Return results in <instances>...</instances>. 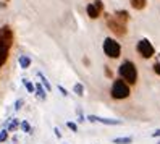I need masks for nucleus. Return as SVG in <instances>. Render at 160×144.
Segmentation results:
<instances>
[{
	"instance_id": "f257e3e1",
	"label": "nucleus",
	"mask_w": 160,
	"mask_h": 144,
	"mask_svg": "<svg viewBox=\"0 0 160 144\" xmlns=\"http://www.w3.org/2000/svg\"><path fill=\"white\" fill-rule=\"evenodd\" d=\"M12 45H13V31L10 29V26H0V68L5 65Z\"/></svg>"
},
{
	"instance_id": "f03ea898",
	"label": "nucleus",
	"mask_w": 160,
	"mask_h": 144,
	"mask_svg": "<svg viewBox=\"0 0 160 144\" xmlns=\"http://www.w3.org/2000/svg\"><path fill=\"white\" fill-rule=\"evenodd\" d=\"M118 73L121 76V80H123L126 84H136L138 81V70H136V65L133 62H123L120 65V68H118Z\"/></svg>"
},
{
	"instance_id": "7ed1b4c3",
	"label": "nucleus",
	"mask_w": 160,
	"mask_h": 144,
	"mask_svg": "<svg viewBox=\"0 0 160 144\" xmlns=\"http://www.w3.org/2000/svg\"><path fill=\"white\" fill-rule=\"evenodd\" d=\"M112 97L117 99V100H123L126 97H129V84H126L123 80H115L113 84H112V89H110Z\"/></svg>"
},
{
	"instance_id": "20e7f679",
	"label": "nucleus",
	"mask_w": 160,
	"mask_h": 144,
	"mask_svg": "<svg viewBox=\"0 0 160 144\" xmlns=\"http://www.w3.org/2000/svg\"><path fill=\"white\" fill-rule=\"evenodd\" d=\"M103 52H105V55L110 57V59H118L120 54H121V45L115 39L107 37V39L103 41Z\"/></svg>"
},
{
	"instance_id": "39448f33",
	"label": "nucleus",
	"mask_w": 160,
	"mask_h": 144,
	"mask_svg": "<svg viewBox=\"0 0 160 144\" xmlns=\"http://www.w3.org/2000/svg\"><path fill=\"white\" fill-rule=\"evenodd\" d=\"M107 26H108L117 36H125V34H126V24L121 23L120 20H117L113 15H107Z\"/></svg>"
},
{
	"instance_id": "423d86ee",
	"label": "nucleus",
	"mask_w": 160,
	"mask_h": 144,
	"mask_svg": "<svg viewBox=\"0 0 160 144\" xmlns=\"http://www.w3.org/2000/svg\"><path fill=\"white\" fill-rule=\"evenodd\" d=\"M138 52H139V55L141 57H144V59H150V57H154V54H155V49H154V45L150 44L147 39H141L139 42H138Z\"/></svg>"
},
{
	"instance_id": "0eeeda50",
	"label": "nucleus",
	"mask_w": 160,
	"mask_h": 144,
	"mask_svg": "<svg viewBox=\"0 0 160 144\" xmlns=\"http://www.w3.org/2000/svg\"><path fill=\"white\" fill-rule=\"evenodd\" d=\"M86 12H88L89 18H92V20H97V18L100 16V13L103 12V3H102V0H96V2L89 3L88 8H86Z\"/></svg>"
},
{
	"instance_id": "6e6552de",
	"label": "nucleus",
	"mask_w": 160,
	"mask_h": 144,
	"mask_svg": "<svg viewBox=\"0 0 160 144\" xmlns=\"http://www.w3.org/2000/svg\"><path fill=\"white\" fill-rule=\"evenodd\" d=\"M86 120H89L91 123H102V125H108V126H117V125H121V123H123L121 120H115V118H103V117H99V115H88Z\"/></svg>"
},
{
	"instance_id": "1a4fd4ad",
	"label": "nucleus",
	"mask_w": 160,
	"mask_h": 144,
	"mask_svg": "<svg viewBox=\"0 0 160 144\" xmlns=\"http://www.w3.org/2000/svg\"><path fill=\"white\" fill-rule=\"evenodd\" d=\"M8 133H15V131H18L20 130V118H16V117H13V118H8V121H7V128H5Z\"/></svg>"
},
{
	"instance_id": "9d476101",
	"label": "nucleus",
	"mask_w": 160,
	"mask_h": 144,
	"mask_svg": "<svg viewBox=\"0 0 160 144\" xmlns=\"http://www.w3.org/2000/svg\"><path fill=\"white\" fill-rule=\"evenodd\" d=\"M34 94H36V97L39 99V100H45L47 99V91L44 89V86L41 83H36L34 84Z\"/></svg>"
},
{
	"instance_id": "9b49d317",
	"label": "nucleus",
	"mask_w": 160,
	"mask_h": 144,
	"mask_svg": "<svg viewBox=\"0 0 160 144\" xmlns=\"http://www.w3.org/2000/svg\"><path fill=\"white\" fill-rule=\"evenodd\" d=\"M37 78L41 80V84L44 86V89H45L47 92H50V91H52V86H50L49 80L45 78V75H44V73H41V71H39V73H37Z\"/></svg>"
},
{
	"instance_id": "f8f14e48",
	"label": "nucleus",
	"mask_w": 160,
	"mask_h": 144,
	"mask_svg": "<svg viewBox=\"0 0 160 144\" xmlns=\"http://www.w3.org/2000/svg\"><path fill=\"white\" fill-rule=\"evenodd\" d=\"M18 63H20V66L23 70H26V68H29V66H31V59L28 55H21L20 59H18Z\"/></svg>"
},
{
	"instance_id": "ddd939ff",
	"label": "nucleus",
	"mask_w": 160,
	"mask_h": 144,
	"mask_svg": "<svg viewBox=\"0 0 160 144\" xmlns=\"http://www.w3.org/2000/svg\"><path fill=\"white\" fill-rule=\"evenodd\" d=\"M117 20H120L121 23H125L126 24V21L129 20V15H128V12H125V10H118V12H115V15H113Z\"/></svg>"
},
{
	"instance_id": "4468645a",
	"label": "nucleus",
	"mask_w": 160,
	"mask_h": 144,
	"mask_svg": "<svg viewBox=\"0 0 160 144\" xmlns=\"http://www.w3.org/2000/svg\"><path fill=\"white\" fill-rule=\"evenodd\" d=\"M129 2H131V7H133L134 10H142L147 5V0H129Z\"/></svg>"
},
{
	"instance_id": "2eb2a0df",
	"label": "nucleus",
	"mask_w": 160,
	"mask_h": 144,
	"mask_svg": "<svg viewBox=\"0 0 160 144\" xmlns=\"http://www.w3.org/2000/svg\"><path fill=\"white\" fill-rule=\"evenodd\" d=\"M20 130L24 131V133H28V134H31V133H32V126L29 125V121H28V120L20 121Z\"/></svg>"
},
{
	"instance_id": "dca6fc26",
	"label": "nucleus",
	"mask_w": 160,
	"mask_h": 144,
	"mask_svg": "<svg viewBox=\"0 0 160 144\" xmlns=\"http://www.w3.org/2000/svg\"><path fill=\"white\" fill-rule=\"evenodd\" d=\"M112 142H113V144H131V142H133V138H131V136H126V138H115V139H112Z\"/></svg>"
},
{
	"instance_id": "f3484780",
	"label": "nucleus",
	"mask_w": 160,
	"mask_h": 144,
	"mask_svg": "<svg viewBox=\"0 0 160 144\" xmlns=\"http://www.w3.org/2000/svg\"><path fill=\"white\" fill-rule=\"evenodd\" d=\"M73 92L76 94V95H79V97H82V95H84V86L81 83H76V84L73 86Z\"/></svg>"
},
{
	"instance_id": "a211bd4d",
	"label": "nucleus",
	"mask_w": 160,
	"mask_h": 144,
	"mask_svg": "<svg viewBox=\"0 0 160 144\" xmlns=\"http://www.w3.org/2000/svg\"><path fill=\"white\" fill-rule=\"evenodd\" d=\"M23 84H24V88L28 89V92H31V94H34V84L29 81V80H23Z\"/></svg>"
},
{
	"instance_id": "6ab92c4d",
	"label": "nucleus",
	"mask_w": 160,
	"mask_h": 144,
	"mask_svg": "<svg viewBox=\"0 0 160 144\" xmlns=\"http://www.w3.org/2000/svg\"><path fill=\"white\" fill-rule=\"evenodd\" d=\"M23 105H24V100H23V99H18V100L15 102V105H13V109L18 112V110H21V109H23Z\"/></svg>"
},
{
	"instance_id": "aec40b11",
	"label": "nucleus",
	"mask_w": 160,
	"mask_h": 144,
	"mask_svg": "<svg viewBox=\"0 0 160 144\" xmlns=\"http://www.w3.org/2000/svg\"><path fill=\"white\" fill-rule=\"evenodd\" d=\"M7 139H8V131L3 128L2 131H0V144H2V142H5Z\"/></svg>"
},
{
	"instance_id": "412c9836",
	"label": "nucleus",
	"mask_w": 160,
	"mask_h": 144,
	"mask_svg": "<svg viewBox=\"0 0 160 144\" xmlns=\"http://www.w3.org/2000/svg\"><path fill=\"white\" fill-rule=\"evenodd\" d=\"M76 117H78V121L82 123V121H86V117H84V113L81 109H76Z\"/></svg>"
},
{
	"instance_id": "4be33fe9",
	"label": "nucleus",
	"mask_w": 160,
	"mask_h": 144,
	"mask_svg": "<svg viewBox=\"0 0 160 144\" xmlns=\"http://www.w3.org/2000/svg\"><path fill=\"white\" fill-rule=\"evenodd\" d=\"M67 126H68L73 133H78V125L74 123V121H67Z\"/></svg>"
},
{
	"instance_id": "5701e85b",
	"label": "nucleus",
	"mask_w": 160,
	"mask_h": 144,
	"mask_svg": "<svg viewBox=\"0 0 160 144\" xmlns=\"http://www.w3.org/2000/svg\"><path fill=\"white\" fill-rule=\"evenodd\" d=\"M53 133H55V138H57V139H62V136H63V134H62L60 128H57V126H55V128H53Z\"/></svg>"
},
{
	"instance_id": "b1692460",
	"label": "nucleus",
	"mask_w": 160,
	"mask_h": 144,
	"mask_svg": "<svg viewBox=\"0 0 160 144\" xmlns=\"http://www.w3.org/2000/svg\"><path fill=\"white\" fill-rule=\"evenodd\" d=\"M58 91L62 92V95H65V97H67V95H68V91H67V89H65V88H63V86H58Z\"/></svg>"
},
{
	"instance_id": "393cba45",
	"label": "nucleus",
	"mask_w": 160,
	"mask_h": 144,
	"mask_svg": "<svg viewBox=\"0 0 160 144\" xmlns=\"http://www.w3.org/2000/svg\"><path fill=\"white\" fill-rule=\"evenodd\" d=\"M154 71H155V73H157V75H160V62H158V63H155V65H154Z\"/></svg>"
},
{
	"instance_id": "a878e982",
	"label": "nucleus",
	"mask_w": 160,
	"mask_h": 144,
	"mask_svg": "<svg viewBox=\"0 0 160 144\" xmlns=\"http://www.w3.org/2000/svg\"><path fill=\"white\" fill-rule=\"evenodd\" d=\"M150 136H152V138H160V128H158V130H155L152 134H150Z\"/></svg>"
},
{
	"instance_id": "bb28decb",
	"label": "nucleus",
	"mask_w": 160,
	"mask_h": 144,
	"mask_svg": "<svg viewBox=\"0 0 160 144\" xmlns=\"http://www.w3.org/2000/svg\"><path fill=\"white\" fill-rule=\"evenodd\" d=\"M105 75L108 76V78H112V71H110V68H108V66H105Z\"/></svg>"
},
{
	"instance_id": "cd10ccee",
	"label": "nucleus",
	"mask_w": 160,
	"mask_h": 144,
	"mask_svg": "<svg viewBox=\"0 0 160 144\" xmlns=\"http://www.w3.org/2000/svg\"><path fill=\"white\" fill-rule=\"evenodd\" d=\"M157 144H160V141H158V142H157Z\"/></svg>"
}]
</instances>
